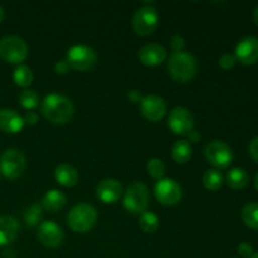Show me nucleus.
Listing matches in <instances>:
<instances>
[{"label":"nucleus","instance_id":"f257e3e1","mask_svg":"<svg viewBox=\"0 0 258 258\" xmlns=\"http://www.w3.org/2000/svg\"><path fill=\"white\" fill-rule=\"evenodd\" d=\"M42 112L44 117L52 123L66 125L72 120L75 108L68 97L59 93H50L43 100Z\"/></svg>","mask_w":258,"mask_h":258},{"label":"nucleus","instance_id":"4468645a","mask_svg":"<svg viewBox=\"0 0 258 258\" xmlns=\"http://www.w3.org/2000/svg\"><path fill=\"white\" fill-rule=\"evenodd\" d=\"M236 59L244 66H251L258 60V38L244 37L236 47Z\"/></svg>","mask_w":258,"mask_h":258},{"label":"nucleus","instance_id":"f3484780","mask_svg":"<svg viewBox=\"0 0 258 258\" xmlns=\"http://www.w3.org/2000/svg\"><path fill=\"white\" fill-rule=\"evenodd\" d=\"M24 127V120L22 116L10 108L0 110V130L4 133L17 134Z\"/></svg>","mask_w":258,"mask_h":258},{"label":"nucleus","instance_id":"a19ab883","mask_svg":"<svg viewBox=\"0 0 258 258\" xmlns=\"http://www.w3.org/2000/svg\"><path fill=\"white\" fill-rule=\"evenodd\" d=\"M251 258H258V252L257 253H253V256H252Z\"/></svg>","mask_w":258,"mask_h":258},{"label":"nucleus","instance_id":"9b49d317","mask_svg":"<svg viewBox=\"0 0 258 258\" xmlns=\"http://www.w3.org/2000/svg\"><path fill=\"white\" fill-rule=\"evenodd\" d=\"M168 126L176 135H188L194 127V116L186 107H175L169 113Z\"/></svg>","mask_w":258,"mask_h":258},{"label":"nucleus","instance_id":"ea45409f","mask_svg":"<svg viewBox=\"0 0 258 258\" xmlns=\"http://www.w3.org/2000/svg\"><path fill=\"white\" fill-rule=\"evenodd\" d=\"M254 188H256V190L258 191V174L256 175V179H254Z\"/></svg>","mask_w":258,"mask_h":258},{"label":"nucleus","instance_id":"c9c22d12","mask_svg":"<svg viewBox=\"0 0 258 258\" xmlns=\"http://www.w3.org/2000/svg\"><path fill=\"white\" fill-rule=\"evenodd\" d=\"M127 97H128V100H130L131 102H134V103L141 102V100H143V98H141L140 92H139V91H136V90L130 91V92H128V95H127Z\"/></svg>","mask_w":258,"mask_h":258},{"label":"nucleus","instance_id":"423d86ee","mask_svg":"<svg viewBox=\"0 0 258 258\" xmlns=\"http://www.w3.org/2000/svg\"><path fill=\"white\" fill-rule=\"evenodd\" d=\"M150 203V194L148 186L143 183H135L130 185L123 197V207L126 211L134 214H141L146 211Z\"/></svg>","mask_w":258,"mask_h":258},{"label":"nucleus","instance_id":"bb28decb","mask_svg":"<svg viewBox=\"0 0 258 258\" xmlns=\"http://www.w3.org/2000/svg\"><path fill=\"white\" fill-rule=\"evenodd\" d=\"M42 214H43V207L40 203H35L30 206L29 208L25 211L24 213V222L27 226L35 227L38 224L42 223Z\"/></svg>","mask_w":258,"mask_h":258},{"label":"nucleus","instance_id":"f8f14e48","mask_svg":"<svg viewBox=\"0 0 258 258\" xmlns=\"http://www.w3.org/2000/svg\"><path fill=\"white\" fill-rule=\"evenodd\" d=\"M37 237L43 246L48 248H57L62 244L64 233L60 226L53 221H45L38 226Z\"/></svg>","mask_w":258,"mask_h":258},{"label":"nucleus","instance_id":"e433bc0d","mask_svg":"<svg viewBox=\"0 0 258 258\" xmlns=\"http://www.w3.org/2000/svg\"><path fill=\"white\" fill-rule=\"evenodd\" d=\"M188 138L190 143H198V141L201 140V134H199L198 131L193 130L188 134Z\"/></svg>","mask_w":258,"mask_h":258},{"label":"nucleus","instance_id":"f704fd0d","mask_svg":"<svg viewBox=\"0 0 258 258\" xmlns=\"http://www.w3.org/2000/svg\"><path fill=\"white\" fill-rule=\"evenodd\" d=\"M23 120H24V123H28V125H35L38 120H39V117H38V115L34 111H28Z\"/></svg>","mask_w":258,"mask_h":258},{"label":"nucleus","instance_id":"9d476101","mask_svg":"<svg viewBox=\"0 0 258 258\" xmlns=\"http://www.w3.org/2000/svg\"><path fill=\"white\" fill-rule=\"evenodd\" d=\"M156 199L164 206H175L181 199V186L174 179H160L154 189Z\"/></svg>","mask_w":258,"mask_h":258},{"label":"nucleus","instance_id":"cd10ccee","mask_svg":"<svg viewBox=\"0 0 258 258\" xmlns=\"http://www.w3.org/2000/svg\"><path fill=\"white\" fill-rule=\"evenodd\" d=\"M19 102L25 110H34L39 105V96L33 90H24L19 95Z\"/></svg>","mask_w":258,"mask_h":258},{"label":"nucleus","instance_id":"6e6552de","mask_svg":"<svg viewBox=\"0 0 258 258\" xmlns=\"http://www.w3.org/2000/svg\"><path fill=\"white\" fill-rule=\"evenodd\" d=\"M159 24V14L155 8L146 7L140 8L134 14L133 29L134 32L141 37H146L155 32Z\"/></svg>","mask_w":258,"mask_h":258},{"label":"nucleus","instance_id":"a211bd4d","mask_svg":"<svg viewBox=\"0 0 258 258\" xmlns=\"http://www.w3.org/2000/svg\"><path fill=\"white\" fill-rule=\"evenodd\" d=\"M20 224L14 217L0 216V246H7L17 238Z\"/></svg>","mask_w":258,"mask_h":258},{"label":"nucleus","instance_id":"dca6fc26","mask_svg":"<svg viewBox=\"0 0 258 258\" xmlns=\"http://www.w3.org/2000/svg\"><path fill=\"white\" fill-rule=\"evenodd\" d=\"M122 185L116 179H105L96 188V196L102 203H115L122 196Z\"/></svg>","mask_w":258,"mask_h":258},{"label":"nucleus","instance_id":"7ed1b4c3","mask_svg":"<svg viewBox=\"0 0 258 258\" xmlns=\"http://www.w3.org/2000/svg\"><path fill=\"white\" fill-rule=\"evenodd\" d=\"M97 221V212L91 204H76L67 216V223L73 232L86 233L91 231Z\"/></svg>","mask_w":258,"mask_h":258},{"label":"nucleus","instance_id":"393cba45","mask_svg":"<svg viewBox=\"0 0 258 258\" xmlns=\"http://www.w3.org/2000/svg\"><path fill=\"white\" fill-rule=\"evenodd\" d=\"M33 78L34 75L28 66H18L13 73V80L19 87H29L33 83Z\"/></svg>","mask_w":258,"mask_h":258},{"label":"nucleus","instance_id":"473e14b6","mask_svg":"<svg viewBox=\"0 0 258 258\" xmlns=\"http://www.w3.org/2000/svg\"><path fill=\"white\" fill-rule=\"evenodd\" d=\"M249 155L258 164V136L252 139L249 143Z\"/></svg>","mask_w":258,"mask_h":258},{"label":"nucleus","instance_id":"0eeeda50","mask_svg":"<svg viewBox=\"0 0 258 258\" xmlns=\"http://www.w3.org/2000/svg\"><path fill=\"white\" fill-rule=\"evenodd\" d=\"M204 155L209 164L218 169H227L233 161V151L231 146L221 140H213L207 144L204 149Z\"/></svg>","mask_w":258,"mask_h":258},{"label":"nucleus","instance_id":"b1692460","mask_svg":"<svg viewBox=\"0 0 258 258\" xmlns=\"http://www.w3.org/2000/svg\"><path fill=\"white\" fill-rule=\"evenodd\" d=\"M242 221L247 227L258 231V203H248L242 208Z\"/></svg>","mask_w":258,"mask_h":258},{"label":"nucleus","instance_id":"2f4dec72","mask_svg":"<svg viewBox=\"0 0 258 258\" xmlns=\"http://www.w3.org/2000/svg\"><path fill=\"white\" fill-rule=\"evenodd\" d=\"M238 253L244 258H251L253 256V247L247 242H242L238 246Z\"/></svg>","mask_w":258,"mask_h":258},{"label":"nucleus","instance_id":"7c9ffc66","mask_svg":"<svg viewBox=\"0 0 258 258\" xmlns=\"http://www.w3.org/2000/svg\"><path fill=\"white\" fill-rule=\"evenodd\" d=\"M170 47L174 50V53L183 52V49L185 48V39L179 34L174 35L170 40Z\"/></svg>","mask_w":258,"mask_h":258},{"label":"nucleus","instance_id":"2eb2a0df","mask_svg":"<svg viewBox=\"0 0 258 258\" xmlns=\"http://www.w3.org/2000/svg\"><path fill=\"white\" fill-rule=\"evenodd\" d=\"M139 60L148 67H156L161 64L168 57V52L165 48L156 43L145 44L139 50Z\"/></svg>","mask_w":258,"mask_h":258},{"label":"nucleus","instance_id":"4c0bfd02","mask_svg":"<svg viewBox=\"0 0 258 258\" xmlns=\"http://www.w3.org/2000/svg\"><path fill=\"white\" fill-rule=\"evenodd\" d=\"M253 20H254V23L258 25V7L253 10Z\"/></svg>","mask_w":258,"mask_h":258},{"label":"nucleus","instance_id":"412c9836","mask_svg":"<svg viewBox=\"0 0 258 258\" xmlns=\"http://www.w3.org/2000/svg\"><path fill=\"white\" fill-rule=\"evenodd\" d=\"M226 181L229 188L234 189V190H241L248 185L249 175L244 169L233 168L227 173Z\"/></svg>","mask_w":258,"mask_h":258},{"label":"nucleus","instance_id":"aec40b11","mask_svg":"<svg viewBox=\"0 0 258 258\" xmlns=\"http://www.w3.org/2000/svg\"><path fill=\"white\" fill-rule=\"evenodd\" d=\"M66 203H67L66 196L62 191L57 190V189L48 190L47 193L44 194V197H43L42 202H40L43 209H45V211L48 212H52V213L60 211V209L66 206Z\"/></svg>","mask_w":258,"mask_h":258},{"label":"nucleus","instance_id":"1a4fd4ad","mask_svg":"<svg viewBox=\"0 0 258 258\" xmlns=\"http://www.w3.org/2000/svg\"><path fill=\"white\" fill-rule=\"evenodd\" d=\"M96 53L91 47L85 44L73 45L68 49L66 62L70 68L76 71H88L95 66Z\"/></svg>","mask_w":258,"mask_h":258},{"label":"nucleus","instance_id":"58836bf2","mask_svg":"<svg viewBox=\"0 0 258 258\" xmlns=\"http://www.w3.org/2000/svg\"><path fill=\"white\" fill-rule=\"evenodd\" d=\"M3 19H4V9H3V7H0V23Z\"/></svg>","mask_w":258,"mask_h":258},{"label":"nucleus","instance_id":"72a5a7b5","mask_svg":"<svg viewBox=\"0 0 258 258\" xmlns=\"http://www.w3.org/2000/svg\"><path fill=\"white\" fill-rule=\"evenodd\" d=\"M54 71L57 75H67L68 71H70V66L66 60H59V62L55 63Z\"/></svg>","mask_w":258,"mask_h":258},{"label":"nucleus","instance_id":"c85d7f7f","mask_svg":"<svg viewBox=\"0 0 258 258\" xmlns=\"http://www.w3.org/2000/svg\"><path fill=\"white\" fill-rule=\"evenodd\" d=\"M146 170H148V174L151 178L160 180V179H163L164 174H165V164L160 159L153 158L146 164Z\"/></svg>","mask_w":258,"mask_h":258},{"label":"nucleus","instance_id":"4be33fe9","mask_svg":"<svg viewBox=\"0 0 258 258\" xmlns=\"http://www.w3.org/2000/svg\"><path fill=\"white\" fill-rule=\"evenodd\" d=\"M191 155H193V148L188 140H179L176 141L175 145L171 150V156L174 161L178 164H186L190 161Z\"/></svg>","mask_w":258,"mask_h":258},{"label":"nucleus","instance_id":"f03ea898","mask_svg":"<svg viewBox=\"0 0 258 258\" xmlns=\"http://www.w3.org/2000/svg\"><path fill=\"white\" fill-rule=\"evenodd\" d=\"M168 71L171 78L176 82H189L193 80L197 73L196 58L185 52L173 53L169 58Z\"/></svg>","mask_w":258,"mask_h":258},{"label":"nucleus","instance_id":"a878e982","mask_svg":"<svg viewBox=\"0 0 258 258\" xmlns=\"http://www.w3.org/2000/svg\"><path fill=\"white\" fill-rule=\"evenodd\" d=\"M139 226L143 229L145 233H154L156 232V229L160 226V222H159L158 216L153 212L145 211L144 213L140 214V218H139Z\"/></svg>","mask_w":258,"mask_h":258},{"label":"nucleus","instance_id":"5701e85b","mask_svg":"<svg viewBox=\"0 0 258 258\" xmlns=\"http://www.w3.org/2000/svg\"><path fill=\"white\" fill-rule=\"evenodd\" d=\"M202 181H203L204 188L211 191H217L222 188L224 180L221 171L217 170V169H209L204 173Z\"/></svg>","mask_w":258,"mask_h":258},{"label":"nucleus","instance_id":"ddd939ff","mask_svg":"<svg viewBox=\"0 0 258 258\" xmlns=\"http://www.w3.org/2000/svg\"><path fill=\"white\" fill-rule=\"evenodd\" d=\"M140 111L146 120L151 122H158L165 117L166 103L158 95L145 96L140 102Z\"/></svg>","mask_w":258,"mask_h":258},{"label":"nucleus","instance_id":"c756f323","mask_svg":"<svg viewBox=\"0 0 258 258\" xmlns=\"http://www.w3.org/2000/svg\"><path fill=\"white\" fill-rule=\"evenodd\" d=\"M236 62L237 59L233 54H223L219 58V66H221V68H223L226 71L232 70L236 66Z\"/></svg>","mask_w":258,"mask_h":258},{"label":"nucleus","instance_id":"39448f33","mask_svg":"<svg viewBox=\"0 0 258 258\" xmlns=\"http://www.w3.org/2000/svg\"><path fill=\"white\" fill-rule=\"evenodd\" d=\"M0 57L8 63L19 64L28 57V45L17 35H7L0 40Z\"/></svg>","mask_w":258,"mask_h":258},{"label":"nucleus","instance_id":"20e7f679","mask_svg":"<svg viewBox=\"0 0 258 258\" xmlns=\"http://www.w3.org/2000/svg\"><path fill=\"white\" fill-rule=\"evenodd\" d=\"M27 169V159L17 149H8L0 156V173L9 180L19 179Z\"/></svg>","mask_w":258,"mask_h":258},{"label":"nucleus","instance_id":"6ab92c4d","mask_svg":"<svg viewBox=\"0 0 258 258\" xmlns=\"http://www.w3.org/2000/svg\"><path fill=\"white\" fill-rule=\"evenodd\" d=\"M54 178L58 184L66 188H72L78 183V173L70 164H60L54 171Z\"/></svg>","mask_w":258,"mask_h":258}]
</instances>
